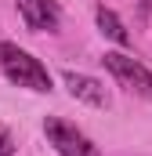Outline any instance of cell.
<instances>
[{
  "label": "cell",
  "instance_id": "obj_1",
  "mask_svg": "<svg viewBox=\"0 0 152 156\" xmlns=\"http://www.w3.org/2000/svg\"><path fill=\"white\" fill-rule=\"evenodd\" d=\"M0 69L4 76L11 80L15 87H26V91H36V94H47L54 83H51V73L47 66L40 62L36 55H29L26 47L11 44V40H0Z\"/></svg>",
  "mask_w": 152,
  "mask_h": 156
},
{
  "label": "cell",
  "instance_id": "obj_2",
  "mask_svg": "<svg viewBox=\"0 0 152 156\" xmlns=\"http://www.w3.org/2000/svg\"><path fill=\"white\" fill-rule=\"evenodd\" d=\"M102 62H105V69L116 76L119 87H127V91H134V94H141V98L152 102V69L149 66H141L138 58H130L123 51H105Z\"/></svg>",
  "mask_w": 152,
  "mask_h": 156
},
{
  "label": "cell",
  "instance_id": "obj_3",
  "mask_svg": "<svg viewBox=\"0 0 152 156\" xmlns=\"http://www.w3.org/2000/svg\"><path fill=\"white\" fill-rule=\"evenodd\" d=\"M43 134H47V142L54 145L58 156H102V149H98L76 123H65V120H58V116L43 120Z\"/></svg>",
  "mask_w": 152,
  "mask_h": 156
},
{
  "label": "cell",
  "instance_id": "obj_4",
  "mask_svg": "<svg viewBox=\"0 0 152 156\" xmlns=\"http://www.w3.org/2000/svg\"><path fill=\"white\" fill-rule=\"evenodd\" d=\"M18 15H22L26 29H33V33H54L62 22L58 0H18Z\"/></svg>",
  "mask_w": 152,
  "mask_h": 156
},
{
  "label": "cell",
  "instance_id": "obj_5",
  "mask_svg": "<svg viewBox=\"0 0 152 156\" xmlns=\"http://www.w3.org/2000/svg\"><path fill=\"white\" fill-rule=\"evenodd\" d=\"M62 83L69 87V94H73L76 102H87V105H94V109H105V105H109V91H105V83L94 80V76H87V73L65 69V73H62Z\"/></svg>",
  "mask_w": 152,
  "mask_h": 156
},
{
  "label": "cell",
  "instance_id": "obj_6",
  "mask_svg": "<svg viewBox=\"0 0 152 156\" xmlns=\"http://www.w3.org/2000/svg\"><path fill=\"white\" fill-rule=\"evenodd\" d=\"M94 18H98V29H102L109 40H116V44H130V33H127V26L119 22V15H116L112 7H98Z\"/></svg>",
  "mask_w": 152,
  "mask_h": 156
},
{
  "label": "cell",
  "instance_id": "obj_7",
  "mask_svg": "<svg viewBox=\"0 0 152 156\" xmlns=\"http://www.w3.org/2000/svg\"><path fill=\"white\" fill-rule=\"evenodd\" d=\"M0 156H15V138L4 123H0Z\"/></svg>",
  "mask_w": 152,
  "mask_h": 156
}]
</instances>
